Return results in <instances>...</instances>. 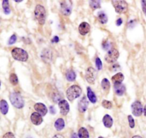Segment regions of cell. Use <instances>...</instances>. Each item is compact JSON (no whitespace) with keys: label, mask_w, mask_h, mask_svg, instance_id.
<instances>
[{"label":"cell","mask_w":146,"mask_h":138,"mask_svg":"<svg viewBox=\"0 0 146 138\" xmlns=\"http://www.w3.org/2000/svg\"><path fill=\"white\" fill-rule=\"evenodd\" d=\"M34 15L35 18L39 22V25H44L45 22H46V9L44 7V6L40 5H36V8L34 10Z\"/></svg>","instance_id":"6da1fadb"},{"label":"cell","mask_w":146,"mask_h":138,"mask_svg":"<svg viewBox=\"0 0 146 138\" xmlns=\"http://www.w3.org/2000/svg\"><path fill=\"white\" fill-rule=\"evenodd\" d=\"M82 90L78 85H72L66 90V97L69 101L72 102L75 99L80 97Z\"/></svg>","instance_id":"7a4b0ae2"},{"label":"cell","mask_w":146,"mask_h":138,"mask_svg":"<svg viewBox=\"0 0 146 138\" xmlns=\"http://www.w3.org/2000/svg\"><path fill=\"white\" fill-rule=\"evenodd\" d=\"M9 99H10L12 105L18 109H21L24 106V101L20 94L17 93V92H12L9 95Z\"/></svg>","instance_id":"3957f363"},{"label":"cell","mask_w":146,"mask_h":138,"mask_svg":"<svg viewBox=\"0 0 146 138\" xmlns=\"http://www.w3.org/2000/svg\"><path fill=\"white\" fill-rule=\"evenodd\" d=\"M12 55L14 59L21 62H26L29 58L27 52L21 48H14L12 50Z\"/></svg>","instance_id":"277c9868"},{"label":"cell","mask_w":146,"mask_h":138,"mask_svg":"<svg viewBox=\"0 0 146 138\" xmlns=\"http://www.w3.org/2000/svg\"><path fill=\"white\" fill-rule=\"evenodd\" d=\"M112 4H113V7L115 8V10L118 14H122L124 13L127 11L128 9V4L126 1L123 0H120V1H112Z\"/></svg>","instance_id":"5b68a950"},{"label":"cell","mask_w":146,"mask_h":138,"mask_svg":"<svg viewBox=\"0 0 146 138\" xmlns=\"http://www.w3.org/2000/svg\"><path fill=\"white\" fill-rule=\"evenodd\" d=\"M119 57V52L116 49H110L105 56V60L108 63H114Z\"/></svg>","instance_id":"8992f818"},{"label":"cell","mask_w":146,"mask_h":138,"mask_svg":"<svg viewBox=\"0 0 146 138\" xmlns=\"http://www.w3.org/2000/svg\"><path fill=\"white\" fill-rule=\"evenodd\" d=\"M61 12L65 16H69L72 11V3L71 1L61 2Z\"/></svg>","instance_id":"52a82bcc"},{"label":"cell","mask_w":146,"mask_h":138,"mask_svg":"<svg viewBox=\"0 0 146 138\" xmlns=\"http://www.w3.org/2000/svg\"><path fill=\"white\" fill-rule=\"evenodd\" d=\"M131 109L133 115L135 117H140L143 114V108L140 101H135L131 105Z\"/></svg>","instance_id":"ba28073f"},{"label":"cell","mask_w":146,"mask_h":138,"mask_svg":"<svg viewBox=\"0 0 146 138\" xmlns=\"http://www.w3.org/2000/svg\"><path fill=\"white\" fill-rule=\"evenodd\" d=\"M95 69L93 67H89L86 69V79L87 82L91 85H93L96 80V76H95Z\"/></svg>","instance_id":"9c48e42d"},{"label":"cell","mask_w":146,"mask_h":138,"mask_svg":"<svg viewBox=\"0 0 146 138\" xmlns=\"http://www.w3.org/2000/svg\"><path fill=\"white\" fill-rule=\"evenodd\" d=\"M59 107L60 108V112L62 115L65 116L67 115L70 109V107H69V103L65 99H61L60 102H59Z\"/></svg>","instance_id":"30bf717a"},{"label":"cell","mask_w":146,"mask_h":138,"mask_svg":"<svg viewBox=\"0 0 146 138\" xmlns=\"http://www.w3.org/2000/svg\"><path fill=\"white\" fill-rule=\"evenodd\" d=\"M91 29L90 25H89L88 22H83L82 23H81L79 26V33L81 35L84 36V35H87Z\"/></svg>","instance_id":"8fae6325"},{"label":"cell","mask_w":146,"mask_h":138,"mask_svg":"<svg viewBox=\"0 0 146 138\" xmlns=\"http://www.w3.org/2000/svg\"><path fill=\"white\" fill-rule=\"evenodd\" d=\"M35 110L38 112L39 114H40L42 116H45L47 113L48 110H47V108H46V105H44L43 103H36L35 104L34 106Z\"/></svg>","instance_id":"7c38bea8"},{"label":"cell","mask_w":146,"mask_h":138,"mask_svg":"<svg viewBox=\"0 0 146 138\" xmlns=\"http://www.w3.org/2000/svg\"><path fill=\"white\" fill-rule=\"evenodd\" d=\"M31 121L35 125H39L43 122L42 116L38 112H33L31 115Z\"/></svg>","instance_id":"4fadbf2b"},{"label":"cell","mask_w":146,"mask_h":138,"mask_svg":"<svg viewBox=\"0 0 146 138\" xmlns=\"http://www.w3.org/2000/svg\"><path fill=\"white\" fill-rule=\"evenodd\" d=\"M88 106H89V102L86 97H83L82 99L79 102V110L81 112H85L87 110Z\"/></svg>","instance_id":"5bb4252c"},{"label":"cell","mask_w":146,"mask_h":138,"mask_svg":"<svg viewBox=\"0 0 146 138\" xmlns=\"http://www.w3.org/2000/svg\"><path fill=\"white\" fill-rule=\"evenodd\" d=\"M126 86L123 84H114L115 93L118 96H122L126 92Z\"/></svg>","instance_id":"9a60e30c"},{"label":"cell","mask_w":146,"mask_h":138,"mask_svg":"<svg viewBox=\"0 0 146 138\" xmlns=\"http://www.w3.org/2000/svg\"><path fill=\"white\" fill-rule=\"evenodd\" d=\"M103 123L107 128H110L113 124V120L109 115H106L103 118Z\"/></svg>","instance_id":"2e32d148"},{"label":"cell","mask_w":146,"mask_h":138,"mask_svg":"<svg viewBox=\"0 0 146 138\" xmlns=\"http://www.w3.org/2000/svg\"><path fill=\"white\" fill-rule=\"evenodd\" d=\"M0 110L3 115H7L9 110V105L7 101L5 99H2L0 102Z\"/></svg>","instance_id":"e0dca14e"},{"label":"cell","mask_w":146,"mask_h":138,"mask_svg":"<svg viewBox=\"0 0 146 138\" xmlns=\"http://www.w3.org/2000/svg\"><path fill=\"white\" fill-rule=\"evenodd\" d=\"M123 79H124V76L120 72H118L114 76L112 77V81H113V84H122Z\"/></svg>","instance_id":"ac0fdd59"},{"label":"cell","mask_w":146,"mask_h":138,"mask_svg":"<svg viewBox=\"0 0 146 138\" xmlns=\"http://www.w3.org/2000/svg\"><path fill=\"white\" fill-rule=\"evenodd\" d=\"M42 58L44 62H48L49 61L52 60V52L49 49H44L42 53Z\"/></svg>","instance_id":"d6986e66"},{"label":"cell","mask_w":146,"mask_h":138,"mask_svg":"<svg viewBox=\"0 0 146 138\" xmlns=\"http://www.w3.org/2000/svg\"><path fill=\"white\" fill-rule=\"evenodd\" d=\"M54 127L56 130L61 131L65 127V122L62 118H59L56 120L54 124Z\"/></svg>","instance_id":"ffe728a7"},{"label":"cell","mask_w":146,"mask_h":138,"mask_svg":"<svg viewBox=\"0 0 146 138\" xmlns=\"http://www.w3.org/2000/svg\"><path fill=\"white\" fill-rule=\"evenodd\" d=\"M87 96L89 100L92 102V103H96L97 102V97H96V95L94 92L92 91V89L90 87L87 88Z\"/></svg>","instance_id":"44dd1931"},{"label":"cell","mask_w":146,"mask_h":138,"mask_svg":"<svg viewBox=\"0 0 146 138\" xmlns=\"http://www.w3.org/2000/svg\"><path fill=\"white\" fill-rule=\"evenodd\" d=\"M66 77L68 81H69V82H73V81H74L76 79V73L74 72V71L71 70V69L68 70L66 73Z\"/></svg>","instance_id":"7402d4cb"},{"label":"cell","mask_w":146,"mask_h":138,"mask_svg":"<svg viewBox=\"0 0 146 138\" xmlns=\"http://www.w3.org/2000/svg\"><path fill=\"white\" fill-rule=\"evenodd\" d=\"M98 21L100 22V24H103V25H104V24L107 23L108 17H107V15L104 13V12H98Z\"/></svg>","instance_id":"603a6c76"},{"label":"cell","mask_w":146,"mask_h":138,"mask_svg":"<svg viewBox=\"0 0 146 138\" xmlns=\"http://www.w3.org/2000/svg\"><path fill=\"white\" fill-rule=\"evenodd\" d=\"M79 138H89V134L85 127H81L79 129Z\"/></svg>","instance_id":"cb8c5ba5"},{"label":"cell","mask_w":146,"mask_h":138,"mask_svg":"<svg viewBox=\"0 0 146 138\" xmlns=\"http://www.w3.org/2000/svg\"><path fill=\"white\" fill-rule=\"evenodd\" d=\"M101 87L102 89L104 91H106V92L109 91L110 87V82L108 81V79H106V78H104V79L101 81Z\"/></svg>","instance_id":"d4e9b609"},{"label":"cell","mask_w":146,"mask_h":138,"mask_svg":"<svg viewBox=\"0 0 146 138\" xmlns=\"http://www.w3.org/2000/svg\"><path fill=\"white\" fill-rule=\"evenodd\" d=\"M2 7H3L4 12L6 15H9L10 13L11 10L9 9V1L8 0H4L2 2Z\"/></svg>","instance_id":"484cf974"},{"label":"cell","mask_w":146,"mask_h":138,"mask_svg":"<svg viewBox=\"0 0 146 138\" xmlns=\"http://www.w3.org/2000/svg\"><path fill=\"white\" fill-rule=\"evenodd\" d=\"M89 5H90V7H91V9H99V8H100V1H95V0L90 1Z\"/></svg>","instance_id":"4316f807"},{"label":"cell","mask_w":146,"mask_h":138,"mask_svg":"<svg viewBox=\"0 0 146 138\" xmlns=\"http://www.w3.org/2000/svg\"><path fill=\"white\" fill-rule=\"evenodd\" d=\"M9 82L13 85H16L18 84V77L15 74H11L9 76Z\"/></svg>","instance_id":"83f0119b"},{"label":"cell","mask_w":146,"mask_h":138,"mask_svg":"<svg viewBox=\"0 0 146 138\" xmlns=\"http://www.w3.org/2000/svg\"><path fill=\"white\" fill-rule=\"evenodd\" d=\"M102 106H103L104 108H106V109H111L112 107H113V105H112L111 102L104 99V100L102 101Z\"/></svg>","instance_id":"f1b7e54d"},{"label":"cell","mask_w":146,"mask_h":138,"mask_svg":"<svg viewBox=\"0 0 146 138\" xmlns=\"http://www.w3.org/2000/svg\"><path fill=\"white\" fill-rule=\"evenodd\" d=\"M96 67H97L98 70H100V69H102L103 65H102V62L99 57L96 58Z\"/></svg>","instance_id":"f546056e"},{"label":"cell","mask_w":146,"mask_h":138,"mask_svg":"<svg viewBox=\"0 0 146 138\" xmlns=\"http://www.w3.org/2000/svg\"><path fill=\"white\" fill-rule=\"evenodd\" d=\"M128 122H129V126H130V128H134L135 127V121L133 119V117L131 115H128Z\"/></svg>","instance_id":"4dcf8cb0"},{"label":"cell","mask_w":146,"mask_h":138,"mask_svg":"<svg viewBox=\"0 0 146 138\" xmlns=\"http://www.w3.org/2000/svg\"><path fill=\"white\" fill-rule=\"evenodd\" d=\"M17 41V36L15 35H13L12 37H10V39H9V42H8V44L9 45H13Z\"/></svg>","instance_id":"1f68e13d"},{"label":"cell","mask_w":146,"mask_h":138,"mask_svg":"<svg viewBox=\"0 0 146 138\" xmlns=\"http://www.w3.org/2000/svg\"><path fill=\"white\" fill-rule=\"evenodd\" d=\"M142 5V9H143V13L146 16V1H141Z\"/></svg>","instance_id":"d6a6232c"},{"label":"cell","mask_w":146,"mask_h":138,"mask_svg":"<svg viewBox=\"0 0 146 138\" xmlns=\"http://www.w3.org/2000/svg\"><path fill=\"white\" fill-rule=\"evenodd\" d=\"M2 138H15V137L12 132H7L4 135Z\"/></svg>","instance_id":"836d02e7"},{"label":"cell","mask_w":146,"mask_h":138,"mask_svg":"<svg viewBox=\"0 0 146 138\" xmlns=\"http://www.w3.org/2000/svg\"><path fill=\"white\" fill-rule=\"evenodd\" d=\"M102 46H103V49H108L109 47V44L107 42H104L103 44H102Z\"/></svg>","instance_id":"e575fe53"},{"label":"cell","mask_w":146,"mask_h":138,"mask_svg":"<svg viewBox=\"0 0 146 138\" xmlns=\"http://www.w3.org/2000/svg\"><path fill=\"white\" fill-rule=\"evenodd\" d=\"M49 109H50L51 114H52V115H54V114L56 113V109H55L54 107V106H50Z\"/></svg>","instance_id":"d590c367"},{"label":"cell","mask_w":146,"mask_h":138,"mask_svg":"<svg viewBox=\"0 0 146 138\" xmlns=\"http://www.w3.org/2000/svg\"><path fill=\"white\" fill-rule=\"evenodd\" d=\"M122 23H123V20H122L121 18H119V19H118L117 21H116V25H117V26H120V25H122Z\"/></svg>","instance_id":"8d00e7d4"},{"label":"cell","mask_w":146,"mask_h":138,"mask_svg":"<svg viewBox=\"0 0 146 138\" xmlns=\"http://www.w3.org/2000/svg\"><path fill=\"white\" fill-rule=\"evenodd\" d=\"M59 37H58V36H55L54 37L53 39H52V42H56V43H57V42H59Z\"/></svg>","instance_id":"74e56055"},{"label":"cell","mask_w":146,"mask_h":138,"mask_svg":"<svg viewBox=\"0 0 146 138\" xmlns=\"http://www.w3.org/2000/svg\"><path fill=\"white\" fill-rule=\"evenodd\" d=\"M52 138H64V137L62 136L61 135H54Z\"/></svg>","instance_id":"f35d334b"},{"label":"cell","mask_w":146,"mask_h":138,"mask_svg":"<svg viewBox=\"0 0 146 138\" xmlns=\"http://www.w3.org/2000/svg\"><path fill=\"white\" fill-rule=\"evenodd\" d=\"M71 138H78V136H77V135H76V133H73L71 135Z\"/></svg>","instance_id":"ab89813d"},{"label":"cell","mask_w":146,"mask_h":138,"mask_svg":"<svg viewBox=\"0 0 146 138\" xmlns=\"http://www.w3.org/2000/svg\"><path fill=\"white\" fill-rule=\"evenodd\" d=\"M143 113H144L145 116L146 117V105H145V106L144 109H143Z\"/></svg>","instance_id":"60d3db41"},{"label":"cell","mask_w":146,"mask_h":138,"mask_svg":"<svg viewBox=\"0 0 146 138\" xmlns=\"http://www.w3.org/2000/svg\"><path fill=\"white\" fill-rule=\"evenodd\" d=\"M132 138H143V137L140 136H139V135H135V136H133Z\"/></svg>","instance_id":"b9f144b4"},{"label":"cell","mask_w":146,"mask_h":138,"mask_svg":"<svg viewBox=\"0 0 146 138\" xmlns=\"http://www.w3.org/2000/svg\"><path fill=\"white\" fill-rule=\"evenodd\" d=\"M15 2H23V1H22V0H16Z\"/></svg>","instance_id":"7bdbcfd3"},{"label":"cell","mask_w":146,"mask_h":138,"mask_svg":"<svg viewBox=\"0 0 146 138\" xmlns=\"http://www.w3.org/2000/svg\"><path fill=\"white\" fill-rule=\"evenodd\" d=\"M26 138H32V137H26Z\"/></svg>","instance_id":"ee69618b"},{"label":"cell","mask_w":146,"mask_h":138,"mask_svg":"<svg viewBox=\"0 0 146 138\" xmlns=\"http://www.w3.org/2000/svg\"><path fill=\"white\" fill-rule=\"evenodd\" d=\"M98 138H104V137H99Z\"/></svg>","instance_id":"f6af8a7d"}]
</instances>
